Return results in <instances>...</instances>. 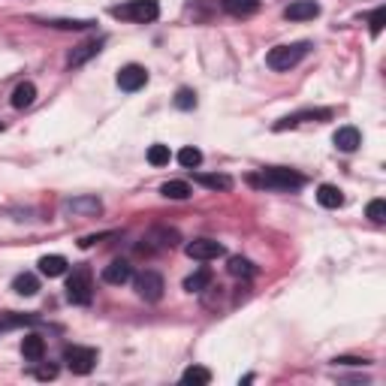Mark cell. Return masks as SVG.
Returning a JSON list of instances; mask_svg holds the SVG:
<instances>
[{
  "instance_id": "obj_1",
  "label": "cell",
  "mask_w": 386,
  "mask_h": 386,
  "mask_svg": "<svg viewBox=\"0 0 386 386\" xmlns=\"http://www.w3.org/2000/svg\"><path fill=\"white\" fill-rule=\"evenodd\" d=\"M251 185H260V187H272V190H296L305 185V178L293 169H281V166H269L262 169V175H253Z\"/></svg>"
},
{
  "instance_id": "obj_2",
  "label": "cell",
  "mask_w": 386,
  "mask_h": 386,
  "mask_svg": "<svg viewBox=\"0 0 386 386\" xmlns=\"http://www.w3.org/2000/svg\"><path fill=\"white\" fill-rule=\"evenodd\" d=\"M112 15L121 18V22H136V25H148L160 15V4L157 0H130L124 6H115Z\"/></svg>"
},
{
  "instance_id": "obj_3",
  "label": "cell",
  "mask_w": 386,
  "mask_h": 386,
  "mask_svg": "<svg viewBox=\"0 0 386 386\" xmlns=\"http://www.w3.org/2000/svg\"><path fill=\"white\" fill-rule=\"evenodd\" d=\"M67 299L73 305H91V299H94V278H91L88 266L73 269V275L67 278Z\"/></svg>"
},
{
  "instance_id": "obj_4",
  "label": "cell",
  "mask_w": 386,
  "mask_h": 386,
  "mask_svg": "<svg viewBox=\"0 0 386 386\" xmlns=\"http://www.w3.org/2000/svg\"><path fill=\"white\" fill-rule=\"evenodd\" d=\"M308 43H290V46H275L272 52L266 55V64L272 69H278V73H284V69H293L299 64V60L308 55Z\"/></svg>"
},
{
  "instance_id": "obj_5",
  "label": "cell",
  "mask_w": 386,
  "mask_h": 386,
  "mask_svg": "<svg viewBox=\"0 0 386 386\" xmlns=\"http://www.w3.org/2000/svg\"><path fill=\"white\" fill-rule=\"evenodd\" d=\"M178 229H169V227H154L145 232V239H142L139 245V253H157V251H169L178 245Z\"/></svg>"
},
{
  "instance_id": "obj_6",
  "label": "cell",
  "mask_w": 386,
  "mask_h": 386,
  "mask_svg": "<svg viewBox=\"0 0 386 386\" xmlns=\"http://www.w3.org/2000/svg\"><path fill=\"white\" fill-rule=\"evenodd\" d=\"M64 362H67V368L73 374H91V371H94V365H97V350L73 344V347L64 350Z\"/></svg>"
},
{
  "instance_id": "obj_7",
  "label": "cell",
  "mask_w": 386,
  "mask_h": 386,
  "mask_svg": "<svg viewBox=\"0 0 386 386\" xmlns=\"http://www.w3.org/2000/svg\"><path fill=\"white\" fill-rule=\"evenodd\" d=\"M133 287H136V296L145 299V302H160L164 299V278L157 272H139L133 278Z\"/></svg>"
},
{
  "instance_id": "obj_8",
  "label": "cell",
  "mask_w": 386,
  "mask_h": 386,
  "mask_svg": "<svg viewBox=\"0 0 386 386\" xmlns=\"http://www.w3.org/2000/svg\"><path fill=\"white\" fill-rule=\"evenodd\" d=\"M148 85V69L139 67V64H127L118 69V88L127 91V94H133V91L145 88Z\"/></svg>"
},
{
  "instance_id": "obj_9",
  "label": "cell",
  "mask_w": 386,
  "mask_h": 386,
  "mask_svg": "<svg viewBox=\"0 0 386 386\" xmlns=\"http://www.w3.org/2000/svg\"><path fill=\"white\" fill-rule=\"evenodd\" d=\"M185 251H187L190 260H202V262L223 257V245H220V241H215V239H193Z\"/></svg>"
},
{
  "instance_id": "obj_10",
  "label": "cell",
  "mask_w": 386,
  "mask_h": 386,
  "mask_svg": "<svg viewBox=\"0 0 386 386\" xmlns=\"http://www.w3.org/2000/svg\"><path fill=\"white\" fill-rule=\"evenodd\" d=\"M320 15V4L317 0H296L284 9V18L287 22H308V18H317Z\"/></svg>"
},
{
  "instance_id": "obj_11",
  "label": "cell",
  "mask_w": 386,
  "mask_h": 386,
  "mask_svg": "<svg viewBox=\"0 0 386 386\" xmlns=\"http://www.w3.org/2000/svg\"><path fill=\"white\" fill-rule=\"evenodd\" d=\"M103 281L112 284V287H121V284L133 281V266H130L127 260H112L103 269Z\"/></svg>"
},
{
  "instance_id": "obj_12",
  "label": "cell",
  "mask_w": 386,
  "mask_h": 386,
  "mask_svg": "<svg viewBox=\"0 0 386 386\" xmlns=\"http://www.w3.org/2000/svg\"><path fill=\"white\" fill-rule=\"evenodd\" d=\"M326 118H332V109H302V112H296V115L281 118L278 124H275V130L296 127V124H302V121H326Z\"/></svg>"
},
{
  "instance_id": "obj_13",
  "label": "cell",
  "mask_w": 386,
  "mask_h": 386,
  "mask_svg": "<svg viewBox=\"0 0 386 386\" xmlns=\"http://www.w3.org/2000/svg\"><path fill=\"white\" fill-rule=\"evenodd\" d=\"M332 142L338 151H344V154H353V151L362 145V133L357 127H338V133L332 136Z\"/></svg>"
},
{
  "instance_id": "obj_14",
  "label": "cell",
  "mask_w": 386,
  "mask_h": 386,
  "mask_svg": "<svg viewBox=\"0 0 386 386\" xmlns=\"http://www.w3.org/2000/svg\"><path fill=\"white\" fill-rule=\"evenodd\" d=\"M39 275H46V278H60L67 272V257H60V253H46V257H39Z\"/></svg>"
},
{
  "instance_id": "obj_15",
  "label": "cell",
  "mask_w": 386,
  "mask_h": 386,
  "mask_svg": "<svg viewBox=\"0 0 386 386\" xmlns=\"http://www.w3.org/2000/svg\"><path fill=\"white\" fill-rule=\"evenodd\" d=\"M100 48H103V43L100 39H91V43H82V46H76L73 52H69V58H67V67H82V64H88L94 55H100Z\"/></svg>"
},
{
  "instance_id": "obj_16",
  "label": "cell",
  "mask_w": 386,
  "mask_h": 386,
  "mask_svg": "<svg viewBox=\"0 0 386 386\" xmlns=\"http://www.w3.org/2000/svg\"><path fill=\"white\" fill-rule=\"evenodd\" d=\"M22 357L27 362H43L46 357V341L39 338V335H25L22 338Z\"/></svg>"
},
{
  "instance_id": "obj_17",
  "label": "cell",
  "mask_w": 386,
  "mask_h": 386,
  "mask_svg": "<svg viewBox=\"0 0 386 386\" xmlns=\"http://www.w3.org/2000/svg\"><path fill=\"white\" fill-rule=\"evenodd\" d=\"M317 202L323 208H341L344 206V193L335 185H320L317 187Z\"/></svg>"
},
{
  "instance_id": "obj_18",
  "label": "cell",
  "mask_w": 386,
  "mask_h": 386,
  "mask_svg": "<svg viewBox=\"0 0 386 386\" xmlns=\"http://www.w3.org/2000/svg\"><path fill=\"white\" fill-rule=\"evenodd\" d=\"M67 208H69V211H79V215H91V218H97L100 211H103V202H100L97 197H82V199H69V202H67Z\"/></svg>"
},
{
  "instance_id": "obj_19",
  "label": "cell",
  "mask_w": 386,
  "mask_h": 386,
  "mask_svg": "<svg viewBox=\"0 0 386 386\" xmlns=\"http://www.w3.org/2000/svg\"><path fill=\"white\" fill-rule=\"evenodd\" d=\"M220 6L227 9L229 15H251V13H257L260 9V0H220Z\"/></svg>"
},
{
  "instance_id": "obj_20",
  "label": "cell",
  "mask_w": 386,
  "mask_h": 386,
  "mask_svg": "<svg viewBox=\"0 0 386 386\" xmlns=\"http://www.w3.org/2000/svg\"><path fill=\"white\" fill-rule=\"evenodd\" d=\"M13 290L18 293V296H36L39 281H36V275H30V272H22V275L13 278Z\"/></svg>"
},
{
  "instance_id": "obj_21",
  "label": "cell",
  "mask_w": 386,
  "mask_h": 386,
  "mask_svg": "<svg viewBox=\"0 0 386 386\" xmlns=\"http://www.w3.org/2000/svg\"><path fill=\"white\" fill-rule=\"evenodd\" d=\"M34 100H36V85L34 82H22L13 91V106L15 109H27Z\"/></svg>"
},
{
  "instance_id": "obj_22",
  "label": "cell",
  "mask_w": 386,
  "mask_h": 386,
  "mask_svg": "<svg viewBox=\"0 0 386 386\" xmlns=\"http://www.w3.org/2000/svg\"><path fill=\"white\" fill-rule=\"evenodd\" d=\"M208 284H211V272L208 269H197L193 275L185 278V290L187 293H202V290H208Z\"/></svg>"
},
{
  "instance_id": "obj_23",
  "label": "cell",
  "mask_w": 386,
  "mask_h": 386,
  "mask_svg": "<svg viewBox=\"0 0 386 386\" xmlns=\"http://www.w3.org/2000/svg\"><path fill=\"white\" fill-rule=\"evenodd\" d=\"M46 25L48 27H60V30H88V27H94L97 22H91V18H48Z\"/></svg>"
},
{
  "instance_id": "obj_24",
  "label": "cell",
  "mask_w": 386,
  "mask_h": 386,
  "mask_svg": "<svg viewBox=\"0 0 386 386\" xmlns=\"http://www.w3.org/2000/svg\"><path fill=\"white\" fill-rule=\"evenodd\" d=\"M227 269H229L232 278H253V275H257V266H253L251 260H245V257H232Z\"/></svg>"
},
{
  "instance_id": "obj_25",
  "label": "cell",
  "mask_w": 386,
  "mask_h": 386,
  "mask_svg": "<svg viewBox=\"0 0 386 386\" xmlns=\"http://www.w3.org/2000/svg\"><path fill=\"white\" fill-rule=\"evenodd\" d=\"M181 383H193V386H208L211 383V371L208 368H199V365H193V368H187L185 374H181Z\"/></svg>"
},
{
  "instance_id": "obj_26",
  "label": "cell",
  "mask_w": 386,
  "mask_h": 386,
  "mask_svg": "<svg viewBox=\"0 0 386 386\" xmlns=\"http://www.w3.org/2000/svg\"><path fill=\"white\" fill-rule=\"evenodd\" d=\"M160 193H164L166 199H187L193 190H190L187 181H166V185L160 187Z\"/></svg>"
},
{
  "instance_id": "obj_27",
  "label": "cell",
  "mask_w": 386,
  "mask_h": 386,
  "mask_svg": "<svg viewBox=\"0 0 386 386\" xmlns=\"http://www.w3.org/2000/svg\"><path fill=\"white\" fill-rule=\"evenodd\" d=\"M197 181L202 187H208V190H229L232 187V178L229 175H206V172H199Z\"/></svg>"
},
{
  "instance_id": "obj_28",
  "label": "cell",
  "mask_w": 386,
  "mask_h": 386,
  "mask_svg": "<svg viewBox=\"0 0 386 386\" xmlns=\"http://www.w3.org/2000/svg\"><path fill=\"white\" fill-rule=\"evenodd\" d=\"M169 160H172V154H169V145H151L148 148V164L151 166H169Z\"/></svg>"
},
{
  "instance_id": "obj_29",
  "label": "cell",
  "mask_w": 386,
  "mask_h": 386,
  "mask_svg": "<svg viewBox=\"0 0 386 386\" xmlns=\"http://www.w3.org/2000/svg\"><path fill=\"white\" fill-rule=\"evenodd\" d=\"M178 164L185 166V169H197V166L202 164V151H199V148H190V145L181 148V151H178Z\"/></svg>"
},
{
  "instance_id": "obj_30",
  "label": "cell",
  "mask_w": 386,
  "mask_h": 386,
  "mask_svg": "<svg viewBox=\"0 0 386 386\" xmlns=\"http://www.w3.org/2000/svg\"><path fill=\"white\" fill-rule=\"evenodd\" d=\"M175 106L178 109H193V106H197V94H193V91L190 88H178V94H175Z\"/></svg>"
},
{
  "instance_id": "obj_31",
  "label": "cell",
  "mask_w": 386,
  "mask_h": 386,
  "mask_svg": "<svg viewBox=\"0 0 386 386\" xmlns=\"http://www.w3.org/2000/svg\"><path fill=\"white\" fill-rule=\"evenodd\" d=\"M383 22H386V6H378V9L371 13V18H368V25H371V36H380Z\"/></svg>"
},
{
  "instance_id": "obj_32",
  "label": "cell",
  "mask_w": 386,
  "mask_h": 386,
  "mask_svg": "<svg viewBox=\"0 0 386 386\" xmlns=\"http://www.w3.org/2000/svg\"><path fill=\"white\" fill-rule=\"evenodd\" d=\"M368 218H371L374 223H383V220H386V202H383V199H371V202H368Z\"/></svg>"
},
{
  "instance_id": "obj_33",
  "label": "cell",
  "mask_w": 386,
  "mask_h": 386,
  "mask_svg": "<svg viewBox=\"0 0 386 386\" xmlns=\"http://www.w3.org/2000/svg\"><path fill=\"white\" fill-rule=\"evenodd\" d=\"M36 378H39V380H52V378H58V365H39V368H36Z\"/></svg>"
},
{
  "instance_id": "obj_34",
  "label": "cell",
  "mask_w": 386,
  "mask_h": 386,
  "mask_svg": "<svg viewBox=\"0 0 386 386\" xmlns=\"http://www.w3.org/2000/svg\"><path fill=\"white\" fill-rule=\"evenodd\" d=\"M335 365H368V359H357V357H335Z\"/></svg>"
},
{
  "instance_id": "obj_35",
  "label": "cell",
  "mask_w": 386,
  "mask_h": 386,
  "mask_svg": "<svg viewBox=\"0 0 386 386\" xmlns=\"http://www.w3.org/2000/svg\"><path fill=\"white\" fill-rule=\"evenodd\" d=\"M0 332H4V323H0Z\"/></svg>"
},
{
  "instance_id": "obj_36",
  "label": "cell",
  "mask_w": 386,
  "mask_h": 386,
  "mask_svg": "<svg viewBox=\"0 0 386 386\" xmlns=\"http://www.w3.org/2000/svg\"><path fill=\"white\" fill-rule=\"evenodd\" d=\"M0 130H4V124H0Z\"/></svg>"
}]
</instances>
